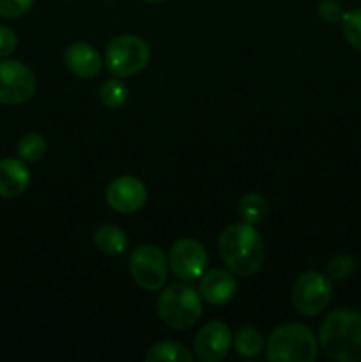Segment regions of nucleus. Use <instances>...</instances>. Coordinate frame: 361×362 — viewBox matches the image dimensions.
<instances>
[{
	"label": "nucleus",
	"mask_w": 361,
	"mask_h": 362,
	"mask_svg": "<svg viewBox=\"0 0 361 362\" xmlns=\"http://www.w3.org/2000/svg\"><path fill=\"white\" fill-rule=\"evenodd\" d=\"M218 251L223 264L241 278L253 276L265 258L264 243L253 225L236 223L219 233Z\"/></svg>",
	"instance_id": "obj_1"
},
{
	"label": "nucleus",
	"mask_w": 361,
	"mask_h": 362,
	"mask_svg": "<svg viewBox=\"0 0 361 362\" xmlns=\"http://www.w3.org/2000/svg\"><path fill=\"white\" fill-rule=\"evenodd\" d=\"M319 341L329 359L336 362L361 361V315L353 310H335L319 329Z\"/></svg>",
	"instance_id": "obj_2"
},
{
	"label": "nucleus",
	"mask_w": 361,
	"mask_h": 362,
	"mask_svg": "<svg viewBox=\"0 0 361 362\" xmlns=\"http://www.w3.org/2000/svg\"><path fill=\"white\" fill-rule=\"evenodd\" d=\"M317 356V338L310 327L297 322L276 327L265 343V357L271 362H314Z\"/></svg>",
	"instance_id": "obj_3"
},
{
	"label": "nucleus",
	"mask_w": 361,
	"mask_h": 362,
	"mask_svg": "<svg viewBox=\"0 0 361 362\" xmlns=\"http://www.w3.org/2000/svg\"><path fill=\"white\" fill-rule=\"evenodd\" d=\"M156 310L165 325L176 331L191 329L202 317V297L186 283H173L159 293Z\"/></svg>",
	"instance_id": "obj_4"
},
{
	"label": "nucleus",
	"mask_w": 361,
	"mask_h": 362,
	"mask_svg": "<svg viewBox=\"0 0 361 362\" xmlns=\"http://www.w3.org/2000/svg\"><path fill=\"white\" fill-rule=\"evenodd\" d=\"M151 60V48L147 41L133 34L113 37L106 45L105 66L113 76L131 78L142 73Z\"/></svg>",
	"instance_id": "obj_5"
},
{
	"label": "nucleus",
	"mask_w": 361,
	"mask_h": 362,
	"mask_svg": "<svg viewBox=\"0 0 361 362\" xmlns=\"http://www.w3.org/2000/svg\"><path fill=\"white\" fill-rule=\"evenodd\" d=\"M333 297L331 278L319 271L303 272L292 285L290 300L303 317H315L329 306Z\"/></svg>",
	"instance_id": "obj_6"
},
{
	"label": "nucleus",
	"mask_w": 361,
	"mask_h": 362,
	"mask_svg": "<svg viewBox=\"0 0 361 362\" xmlns=\"http://www.w3.org/2000/svg\"><path fill=\"white\" fill-rule=\"evenodd\" d=\"M130 272L133 281L145 292H158L168 278V262L165 253L154 244L137 246L130 255Z\"/></svg>",
	"instance_id": "obj_7"
},
{
	"label": "nucleus",
	"mask_w": 361,
	"mask_h": 362,
	"mask_svg": "<svg viewBox=\"0 0 361 362\" xmlns=\"http://www.w3.org/2000/svg\"><path fill=\"white\" fill-rule=\"evenodd\" d=\"M38 90V80L28 66L20 60L0 62V103L2 105H23L30 101Z\"/></svg>",
	"instance_id": "obj_8"
},
{
	"label": "nucleus",
	"mask_w": 361,
	"mask_h": 362,
	"mask_svg": "<svg viewBox=\"0 0 361 362\" xmlns=\"http://www.w3.org/2000/svg\"><path fill=\"white\" fill-rule=\"evenodd\" d=\"M207 251L195 239L177 240L168 251V267L183 281L200 278L207 271Z\"/></svg>",
	"instance_id": "obj_9"
},
{
	"label": "nucleus",
	"mask_w": 361,
	"mask_h": 362,
	"mask_svg": "<svg viewBox=\"0 0 361 362\" xmlns=\"http://www.w3.org/2000/svg\"><path fill=\"white\" fill-rule=\"evenodd\" d=\"M106 204L120 214L138 212L147 202V187L133 175H122L113 179L106 187Z\"/></svg>",
	"instance_id": "obj_10"
},
{
	"label": "nucleus",
	"mask_w": 361,
	"mask_h": 362,
	"mask_svg": "<svg viewBox=\"0 0 361 362\" xmlns=\"http://www.w3.org/2000/svg\"><path fill=\"white\" fill-rule=\"evenodd\" d=\"M232 346V332L219 320L207 322L193 339V356L202 362H218Z\"/></svg>",
	"instance_id": "obj_11"
},
{
	"label": "nucleus",
	"mask_w": 361,
	"mask_h": 362,
	"mask_svg": "<svg viewBox=\"0 0 361 362\" xmlns=\"http://www.w3.org/2000/svg\"><path fill=\"white\" fill-rule=\"evenodd\" d=\"M64 64L78 78L92 80L103 69V59L98 49L84 41L71 42L64 52Z\"/></svg>",
	"instance_id": "obj_12"
},
{
	"label": "nucleus",
	"mask_w": 361,
	"mask_h": 362,
	"mask_svg": "<svg viewBox=\"0 0 361 362\" xmlns=\"http://www.w3.org/2000/svg\"><path fill=\"white\" fill-rule=\"evenodd\" d=\"M198 292L205 303L212 306H223L234 299L237 292V281L229 271L223 269H211L200 276Z\"/></svg>",
	"instance_id": "obj_13"
},
{
	"label": "nucleus",
	"mask_w": 361,
	"mask_h": 362,
	"mask_svg": "<svg viewBox=\"0 0 361 362\" xmlns=\"http://www.w3.org/2000/svg\"><path fill=\"white\" fill-rule=\"evenodd\" d=\"M30 170L23 159L6 158L0 161V197L18 198L28 189Z\"/></svg>",
	"instance_id": "obj_14"
},
{
	"label": "nucleus",
	"mask_w": 361,
	"mask_h": 362,
	"mask_svg": "<svg viewBox=\"0 0 361 362\" xmlns=\"http://www.w3.org/2000/svg\"><path fill=\"white\" fill-rule=\"evenodd\" d=\"M94 244L105 255H122L127 247V237L119 226L103 225L96 230Z\"/></svg>",
	"instance_id": "obj_15"
},
{
	"label": "nucleus",
	"mask_w": 361,
	"mask_h": 362,
	"mask_svg": "<svg viewBox=\"0 0 361 362\" xmlns=\"http://www.w3.org/2000/svg\"><path fill=\"white\" fill-rule=\"evenodd\" d=\"M145 361L147 362H161V361H172V362H191L193 361V354L177 341H159L152 345L151 349L145 352Z\"/></svg>",
	"instance_id": "obj_16"
},
{
	"label": "nucleus",
	"mask_w": 361,
	"mask_h": 362,
	"mask_svg": "<svg viewBox=\"0 0 361 362\" xmlns=\"http://www.w3.org/2000/svg\"><path fill=\"white\" fill-rule=\"evenodd\" d=\"M269 211V204L262 194L258 193H246L241 197L239 204H237V212H239L241 219L250 225H258L265 219Z\"/></svg>",
	"instance_id": "obj_17"
},
{
	"label": "nucleus",
	"mask_w": 361,
	"mask_h": 362,
	"mask_svg": "<svg viewBox=\"0 0 361 362\" xmlns=\"http://www.w3.org/2000/svg\"><path fill=\"white\" fill-rule=\"evenodd\" d=\"M234 346L241 357H257L265 349V339L258 329L246 325V327L237 331Z\"/></svg>",
	"instance_id": "obj_18"
},
{
	"label": "nucleus",
	"mask_w": 361,
	"mask_h": 362,
	"mask_svg": "<svg viewBox=\"0 0 361 362\" xmlns=\"http://www.w3.org/2000/svg\"><path fill=\"white\" fill-rule=\"evenodd\" d=\"M46 154V140L39 133H28L18 141V156L25 163H38Z\"/></svg>",
	"instance_id": "obj_19"
},
{
	"label": "nucleus",
	"mask_w": 361,
	"mask_h": 362,
	"mask_svg": "<svg viewBox=\"0 0 361 362\" xmlns=\"http://www.w3.org/2000/svg\"><path fill=\"white\" fill-rule=\"evenodd\" d=\"M99 101L106 108H120L127 101V87L120 80H106L99 88Z\"/></svg>",
	"instance_id": "obj_20"
},
{
	"label": "nucleus",
	"mask_w": 361,
	"mask_h": 362,
	"mask_svg": "<svg viewBox=\"0 0 361 362\" xmlns=\"http://www.w3.org/2000/svg\"><path fill=\"white\" fill-rule=\"evenodd\" d=\"M342 32L345 41L357 52H361V7L343 14Z\"/></svg>",
	"instance_id": "obj_21"
},
{
	"label": "nucleus",
	"mask_w": 361,
	"mask_h": 362,
	"mask_svg": "<svg viewBox=\"0 0 361 362\" xmlns=\"http://www.w3.org/2000/svg\"><path fill=\"white\" fill-rule=\"evenodd\" d=\"M356 271V260L350 255H336L328 262V276L333 281H343Z\"/></svg>",
	"instance_id": "obj_22"
},
{
	"label": "nucleus",
	"mask_w": 361,
	"mask_h": 362,
	"mask_svg": "<svg viewBox=\"0 0 361 362\" xmlns=\"http://www.w3.org/2000/svg\"><path fill=\"white\" fill-rule=\"evenodd\" d=\"M317 14L326 23H336V21H342L345 11L338 0H321L317 6Z\"/></svg>",
	"instance_id": "obj_23"
},
{
	"label": "nucleus",
	"mask_w": 361,
	"mask_h": 362,
	"mask_svg": "<svg viewBox=\"0 0 361 362\" xmlns=\"http://www.w3.org/2000/svg\"><path fill=\"white\" fill-rule=\"evenodd\" d=\"M35 0H0V16L20 18L32 9Z\"/></svg>",
	"instance_id": "obj_24"
},
{
	"label": "nucleus",
	"mask_w": 361,
	"mask_h": 362,
	"mask_svg": "<svg viewBox=\"0 0 361 362\" xmlns=\"http://www.w3.org/2000/svg\"><path fill=\"white\" fill-rule=\"evenodd\" d=\"M18 46V37L14 34V30H11L9 27H4L0 25V59H6L11 53L16 49Z\"/></svg>",
	"instance_id": "obj_25"
},
{
	"label": "nucleus",
	"mask_w": 361,
	"mask_h": 362,
	"mask_svg": "<svg viewBox=\"0 0 361 362\" xmlns=\"http://www.w3.org/2000/svg\"><path fill=\"white\" fill-rule=\"evenodd\" d=\"M144 2H149V4H161V2H166V0H144Z\"/></svg>",
	"instance_id": "obj_26"
}]
</instances>
